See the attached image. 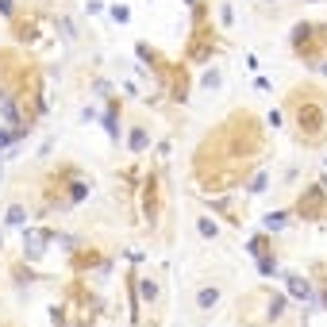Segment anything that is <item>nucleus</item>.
Here are the masks:
<instances>
[{"instance_id":"obj_1","label":"nucleus","mask_w":327,"mask_h":327,"mask_svg":"<svg viewBox=\"0 0 327 327\" xmlns=\"http://www.w3.org/2000/svg\"><path fill=\"white\" fill-rule=\"evenodd\" d=\"M215 296H220L215 289H204V293H200V308H212V304H215Z\"/></svg>"},{"instance_id":"obj_2","label":"nucleus","mask_w":327,"mask_h":327,"mask_svg":"<svg viewBox=\"0 0 327 327\" xmlns=\"http://www.w3.org/2000/svg\"><path fill=\"white\" fill-rule=\"evenodd\" d=\"M200 235H204V239H212V235H215V224H212V220H200Z\"/></svg>"},{"instance_id":"obj_3","label":"nucleus","mask_w":327,"mask_h":327,"mask_svg":"<svg viewBox=\"0 0 327 327\" xmlns=\"http://www.w3.org/2000/svg\"><path fill=\"white\" fill-rule=\"evenodd\" d=\"M0 147H8V135H4V131H0Z\"/></svg>"}]
</instances>
